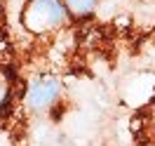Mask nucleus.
<instances>
[{
	"instance_id": "1",
	"label": "nucleus",
	"mask_w": 155,
	"mask_h": 146,
	"mask_svg": "<svg viewBox=\"0 0 155 146\" xmlns=\"http://www.w3.org/2000/svg\"><path fill=\"white\" fill-rule=\"evenodd\" d=\"M68 19L64 0H28L21 12V21L31 33H47Z\"/></svg>"
},
{
	"instance_id": "2",
	"label": "nucleus",
	"mask_w": 155,
	"mask_h": 146,
	"mask_svg": "<svg viewBox=\"0 0 155 146\" xmlns=\"http://www.w3.org/2000/svg\"><path fill=\"white\" fill-rule=\"evenodd\" d=\"M59 94H61V85L57 78L52 76H42V78L33 80L26 90V108L33 113H45L47 108H52L57 104Z\"/></svg>"
},
{
	"instance_id": "3",
	"label": "nucleus",
	"mask_w": 155,
	"mask_h": 146,
	"mask_svg": "<svg viewBox=\"0 0 155 146\" xmlns=\"http://www.w3.org/2000/svg\"><path fill=\"white\" fill-rule=\"evenodd\" d=\"M12 83H14L12 71L7 66H0V111L7 106V101L12 97Z\"/></svg>"
},
{
	"instance_id": "4",
	"label": "nucleus",
	"mask_w": 155,
	"mask_h": 146,
	"mask_svg": "<svg viewBox=\"0 0 155 146\" xmlns=\"http://www.w3.org/2000/svg\"><path fill=\"white\" fill-rule=\"evenodd\" d=\"M64 2H66L68 14H73V17H85L97 5V0H64Z\"/></svg>"
}]
</instances>
